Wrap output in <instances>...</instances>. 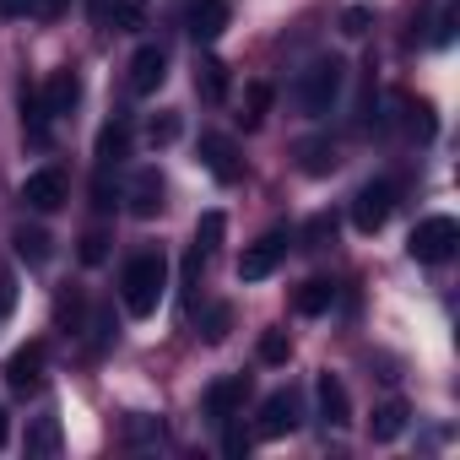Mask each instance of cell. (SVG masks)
Wrapping results in <instances>:
<instances>
[{"label":"cell","instance_id":"6da1fadb","mask_svg":"<svg viewBox=\"0 0 460 460\" xmlns=\"http://www.w3.org/2000/svg\"><path fill=\"white\" fill-rule=\"evenodd\" d=\"M163 288H168V261L163 255H136L130 266H125V277H119V298H125V309L130 314H152L157 304H163Z\"/></svg>","mask_w":460,"mask_h":460},{"label":"cell","instance_id":"7a4b0ae2","mask_svg":"<svg viewBox=\"0 0 460 460\" xmlns=\"http://www.w3.org/2000/svg\"><path fill=\"white\" fill-rule=\"evenodd\" d=\"M341 87H347V66H341L336 55H325V60H314V66L298 76V109L320 119V114H331V109H336Z\"/></svg>","mask_w":460,"mask_h":460},{"label":"cell","instance_id":"3957f363","mask_svg":"<svg viewBox=\"0 0 460 460\" xmlns=\"http://www.w3.org/2000/svg\"><path fill=\"white\" fill-rule=\"evenodd\" d=\"M455 244H460L455 217H422V222L411 227V239H406L411 261H422V266H444V261L455 255Z\"/></svg>","mask_w":460,"mask_h":460},{"label":"cell","instance_id":"277c9868","mask_svg":"<svg viewBox=\"0 0 460 460\" xmlns=\"http://www.w3.org/2000/svg\"><path fill=\"white\" fill-rule=\"evenodd\" d=\"M390 211H395V184L390 179H374L352 200V227H358V234H379V227L390 222Z\"/></svg>","mask_w":460,"mask_h":460},{"label":"cell","instance_id":"5b68a950","mask_svg":"<svg viewBox=\"0 0 460 460\" xmlns=\"http://www.w3.org/2000/svg\"><path fill=\"white\" fill-rule=\"evenodd\" d=\"M87 17L103 33H141L146 28V0H87Z\"/></svg>","mask_w":460,"mask_h":460},{"label":"cell","instance_id":"8992f818","mask_svg":"<svg viewBox=\"0 0 460 460\" xmlns=\"http://www.w3.org/2000/svg\"><path fill=\"white\" fill-rule=\"evenodd\" d=\"M282 255H288V234L277 227V234H266V239H255L244 255H239V282H266L277 266H282Z\"/></svg>","mask_w":460,"mask_h":460},{"label":"cell","instance_id":"52a82bcc","mask_svg":"<svg viewBox=\"0 0 460 460\" xmlns=\"http://www.w3.org/2000/svg\"><path fill=\"white\" fill-rule=\"evenodd\" d=\"M66 195H71V184H66V173H60V168H39V173H28V179H22V200H28V211H39V217L60 211V206H66Z\"/></svg>","mask_w":460,"mask_h":460},{"label":"cell","instance_id":"ba28073f","mask_svg":"<svg viewBox=\"0 0 460 460\" xmlns=\"http://www.w3.org/2000/svg\"><path fill=\"white\" fill-rule=\"evenodd\" d=\"M304 422V401H298V390H277V395H266V406H261V433L266 438H282V433H293Z\"/></svg>","mask_w":460,"mask_h":460},{"label":"cell","instance_id":"9c48e42d","mask_svg":"<svg viewBox=\"0 0 460 460\" xmlns=\"http://www.w3.org/2000/svg\"><path fill=\"white\" fill-rule=\"evenodd\" d=\"M244 390H250L244 374H222V379H211V390H206V417H211V422H234L239 406H244Z\"/></svg>","mask_w":460,"mask_h":460},{"label":"cell","instance_id":"30bf717a","mask_svg":"<svg viewBox=\"0 0 460 460\" xmlns=\"http://www.w3.org/2000/svg\"><path fill=\"white\" fill-rule=\"evenodd\" d=\"M163 76H168V55H163V44H141L136 60H130V93H136V98H152V93L163 87Z\"/></svg>","mask_w":460,"mask_h":460},{"label":"cell","instance_id":"8fae6325","mask_svg":"<svg viewBox=\"0 0 460 460\" xmlns=\"http://www.w3.org/2000/svg\"><path fill=\"white\" fill-rule=\"evenodd\" d=\"M184 28L200 44L222 39V28H227V0H184Z\"/></svg>","mask_w":460,"mask_h":460},{"label":"cell","instance_id":"7c38bea8","mask_svg":"<svg viewBox=\"0 0 460 460\" xmlns=\"http://www.w3.org/2000/svg\"><path fill=\"white\" fill-rule=\"evenodd\" d=\"M125 206H130V217H157L163 211V179H157V168H141L130 184H125Z\"/></svg>","mask_w":460,"mask_h":460},{"label":"cell","instance_id":"4fadbf2b","mask_svg":"<svg viewBox=\"0 0 460 460\" xmlns=\"http://www.w3.org/2000/svg\"><path fill=\"white\" fill-rule=\"evenodd\" d=\"M200 163L222 179V184H234L239 173H244V163H239V146L227 141V136H200Z\"/></svg>","mask_w":460,"mask_h":460},{"label":"cell","instance_id":"5bb4252c","mask_svg":"<svg viewBox=\"0 0 460 460\" xmlns=\"http://www.w3.org/2000/svg\"><path fill=\"white\" fill-rule=\"evenodd\" d=\"M314 395H320V422H325V428H347V422H352V401H347V385H341L336 374H320Z\"/></svg>","mask_w":460,"mask_h":460},{"label":"cell","instance_id":"9a60e30c","mask_svg":"<svg viewBox=\"0 0 460 460\" xmlns=\"http://www.w3.org/2000/svg\"><path fill=\"white\" fill-rule=\"evenodd\" d=\"M39 379H44V341H28V347L12 352V363H6V385H12V390H33Z\"/></svg>","mask_w":460,"mask_h":460},{"label":"cell","instance_id":"2e32d148","mask_svg":"<svg viewBox=\"0 0 460 460\" xmlns=\"http://www.w3.org/2000/svg\"><path fill=\"white\" fill-rule=\"evenodd\" d=\"M22 449H28V460H49V455H60V417H55V411L33 417V422H28Z\"/></svg>","mask_w":460,"mask_h":460},{"label":"cell","instance_id":"e0dca14e","mask_svg":"<svg viewBox=\"0 0 460 460\" xmlns=\"http://www.w3.org/2000/svg\"><path fill=\"white\" fill-rule=\"evenodd\" d=\"M39 98H44L49 119H60V114H71V109L82 103V76H76V71H60V76H55V82H49Z\"/></svg>","mask_w":460,"mask_h":460},{"label":"cell","instance_id":"ac0fdd59","mask_svg":"<svg viewBox=\"0 0 460 460\" xmlns=\"http://www.w3.org/2000/svg\"><path fill=\"white\" fill-rule=\"evenodd\" d=\"M222 211H206L200 222H195V244H190V271H200L211 255H217V244H222Z\"/></svg>","mask_w":460,"mask_h":460},{"label":"cell","instance_id":"d6986e66","mask_svg":"<svg viewBox=\"0 0 460 460\" xmlns=\"http://www.w3.org/2000/svg\"><path fill=\"white\" fill-rule=\"evenodd\" d=\"M406 401H385L379 411H374V422H368V433H374V444H390V438H401L406 433Z\"/></svg>","mask_w":460,"mask_h":460},{"label":"cell","instance_id":"ffe728a7","mask_svg":"<svg viewBox=\"0 0 460 460\" xmlns=\"http://www.w3.org/2000/svg\"><path fill=\"white\" fill-rule=\"evenodd\" d=\"M22 125H28V141L33 146H49V109L39 93H22Z\"/></svg>","mask_w":460,"mask_h":460},{"label":"cell","instance_id":"44dd1931","mask_svg":"<svg viewBox=\"0 0 460 460\" xmlns=\"http://www.w3.org/2000/svg\"><path fill=\"white\" fill-rule=\"evenodd\" d=\"M195 87H200L206 103H222V98H227V66H222V60H206V66L195 71Z\"/></svg>","mask_w":460,"mask_h":460},{"label":"cell","instance_id":"7402d4cb","mask_svg":"<svg viewBox=\"0 0 460 460\" xmlns=\"http://www.w3.org/2000/svg\"><path fill=\"white\" fill-rule=\"evenodd\" d=\"M298 157H304V173H331L336 168V141H304Z\"/></svg>","mask_w":460,"mask_h":460},{"label":"cell","instance_id":"603a6c76","mask_svg":"<svg viewBox=\"0 0 460 460\" xmlns=\"http://www.w3.org/2000/svg\"><path fill=\"white\" fill-rule=\"evenodd\" d=\"M17 255L28 266H44L49 261V234H44V227H22V234H17Z\"/></svg>","mask_w":460,"mask_h":460},{"label":"cell","instance_id":"cb8c5ba5","mask_svg":"<svg viewBox=\"0 0 460 460\" xmlns=\"http://www.w3.org/2000/svg\"><path fill=\"white\" fill-rule=\"evenodd\" d=\"M331 298H336V288L331 282H304V293H298V314H325L331 309Z\"/></svg>","mask_w":460,"mask_h":460},{"label":"cell","instance_id":"d4e9b609","mask_svg":"<svg viewBox=\"0 0 460 460\" xmlns=\"http://www.w3.org/2000/svg\"><path fill=\"white\" fill-rule=\"evenodd\" d=\"M125 141H130V130H125V125L114 119V125L103 130V141H98V163H103V168H114V163L125 157Z\"/></svg>","mask_w":460,"mask_h":460},{"label":"cell","instance_id":"484cf974","mask_svg":"<svg viewBox=\"0 0 460 460\" xmlns=\"http://www.w3.org/2000/svg\"><path fill=\"white\" fill-rule=\"evenodd\" d=\"M179 130H184V119L168 109V114H157V119L146 125V141H152V146H173V141H179Z\"/></svg>","mask_w":460,"mask_h":460},{"label":"cell","instance_id":"4316f807","mask_svg":"<svg viewBox=\"0 0 460 460\" xmlns=\"http://www.w3.org/2000/svg\"><path fill=\"white\" fill-rule=\"evenodd\" d=\"M266 109H271V87L266 82H250V93H244V125H261Z\"/></svg>","mask_w":460,"mask_h":460},{"label":"cell","instance_id":"83f0119b","mask_svg":"<svg viewBox=\"0 0 460 460\" xmlns=\"http://www.w3.org/2000/svg\"><path fill=\"white\" fill-rule=\"evenodd\" d=\"M227 325H234V309H227V304H211L206 309V341H227Z\"/></svg>","mask_w":460,"mask_h":460},{"label":"cell","instance_id":"f1b7e54d","mask_svg":"<svg viewBox=\"0 0 460 460\" xmlns=\"http://www.w3.org/2000/svg\"><path fill=\"white\" fill-rule=\"evenodd\" d=\"M288 352H293L288 331H266V336H261V358H266V363H288Z\"/></svg>","mask_w":460,"mask_h":460},{"label":"cell","instance_id":"f546056e","mask_svg":"<svg viewBox=\"0 0 460 460\" xmlns=\"http://www.w3.org/2000/svg\"><path fill=\"white\" fill-rule=\"evenodd\" d=\"M368 22H374V12H368V6H352V12L341 17V33H347V39H363Z\"/></svg>","mask_w":460,"mask_h":460},{"label":"cell","instance_id":"4dcf8cb0","mask_svg":"<svg viewBox=\"0 0 460 460\" xmlns=\"http://www.w3.org/2000/svg\"><path fill=\"white\" fill-rule=\"evenodd\" d=\"M103 244H109L103 234H87V244H82V261H87V266H98V261H103Z\"/></svg>","mask_w":460,"mask_h":460},{"label":"cell","instance_id":"1f68e13d","mask_svg":"<svg viewBox=\"0 0 460 460\" xmlns=\"http://www.w3.org/2000/svg\"><path fill=\"white\" fill-rule=\"evenodd\" d=\"M331 234H336V222H331V217H314V222H309V239H314V244H325Z\"/></svg>","mask_w":460,"mask_h":460},{"label":"cell","instance_id":"d6a6232c","mask_svg":"<svg viewBox=\"0 0 460 460\" xmlns=\"http://www.w3.org/2000/svg\"><path fill=\"white\" fill-rule=\"evenodd\" d=\"M6 12H17V17H39V12H44V0H6Z\"/></svg>","mask_w":460,"mask_h":460},{"label":"cell","instance_id":"836d02e7","mask_svg":"<svg viewBox=\"0 0 460 460\" xmlns=\"http://www.w3.org/2000/svg\"><path fill=\"white\" fill-rule=\"evenodd\" d=\"M0 444H6V411H0Z\"/></svg>","mask_w":460,"mask_h":460}]
</instances>
